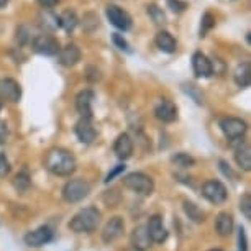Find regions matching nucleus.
Returning <instances> with one entry per match:
<instances>
[{
    "mask_svg": "<svg viewBox=\"0 0 251 251\" xmlns=\"http://www.w3.org/2000/svg\"><path fill=\"white\" fill-rule=\"evenodd\" d=\"M75 158L71 151L64 148H53L48 151L45 158V168L51 174L61 177H68L75 171Z\"/></svg>",
    "mask_w": 251,
    "mask_h": 251,
    "instance_id": "nucleus-1",
    "label": "nucleus"
},
{
    "mask_svg": "<svg viewBox=\"0 0 251 251\" xmlns=\"http://www.w3.org/2000/svg\"><path fill=\"white\" fill-rule=\"evenodd\" d=\"M100 224V210L97 207H86L79 210L69 222V228L74 233H91Z\"/></svg>",
    "mask_w": 251,
    "mask_h": 251,
    "instance_id": "nucleus-2",
    "label": "nucleus"
},
{
    "mask_svg": "<svg viewBox=\"0 0 251 251\" xmlns=\"http://www.w3.org/2000/svg\"><path fill=\"white\" fill-rule=\"evenodd\" d=\"M123 186L130 189L131 192L140 196H151L154 191V182L148 174L145 173H131L123 177Z\"/></svg>",
    "mask_w": 251,
    "mask_h": 251,
    "instance_id": "nucleus-3",
    "label": "nucleus"
},
{
    "mask_svg": "<svg viewBox=\"0 0 251 251\" xmlns=\"http://www.w3.org/2000/svg\"><path fill=\"white\" fill-rule=\"evenodd\" d=\"M91 192V184L84 179H71L63 187V199L68 203H77L84 201Z\"/></svg>",
    "mask_w": 251,
    "mask_h": 251,
    "instance_id": "nucleus-4",
    "label": "nucleus"
},
{
    "mask_svg": "<svg viewBox=\"0 0 251 251\" xmlns=\"http://www.w3.org/2000/svg\"><path fill=\"white\" fill-rule=\"evenodd\" d=\"M31 46L33 51L41 56H58L61 50L59 41L50 33H41V35L35 36L31 41Z\"/></svg>",
    "mask_w": 251,
    "mask_h": 251,
    "instance_id": "nucleus-5",
    "label": "nucleus"
},
{
    "mask_svg": "<svg viewBox=\"0 0 251 251\" xmlns=\"http://www.w3.org/2000/svg\"><path fill=\"white\" fill-rule=\"evenodd\" d=\"M220 128L224 131V135L228 138L230 141L240 140L243 138L246 130H248V125H246L245 120L236 117H226L220 122Z\"/></svg>",
    "mask_w": 251,
    "mask_h": 251,
    "instance_id": "nucleus-6",
    "label": "nucleus"
},
{
    "mask_svg": "<svg viewBox=\"0 0 251 251\" xmlns=\"http://www.w3.org/2000/svg\"><path fill=\"white\" fill-rule=\"evenodd\" d=\"M53 238H54L53 230H51L48 225H43L33 231H28L23 241H25V245L30 246V248H41V246L48 245L50 241H53Z\"/></svg>",
    "mask_w": 251,
    "mask_h": 251,
    "instance_id": "nucleus-7",
    "label": "nucleus"
},
{
    "mask_svg": "<svg viewBox=\"0 0 251 251\" xmlns=\"http://www.w3.org/2000/svg\"><path fill=\"white\" fill-rule=\"evenodd\" d=\"M202 196L210 203L219 205V203H224L226 201L228 192H226V187L220 181H207L202 186Z\"/></svg>",
    "mask_w": 251,
    "mask_h": 251,
    "instance_id": "nucleus-8",
    "label": "nucleus"
},
{
    "mask_svg": "<svg viewBox=\"0 0 251 251\" xmlns=\"http://www.w3.org/2000/svg\"><path fill=\"white\" fill-rule=\"evenodd\" d=\"M22 99V86L12 77L0 79V100L18 103Z\"/></svg>",
    "mask_w": 251,
    "mask_h": 251,
    "instance_id": "nucleus-9",
    "label": "nucleus"
},
{
    "mask_svg": "<svg viewBox=\"0 0 251 251\" xmlns=\"http://www.w3.org/2000/svg\"><path fill=\"white\" fill-rule=\"evenodd\" d=\"M74 131H75V136L79 138V141L84 145H91V143H94V140L97 138V130H96V125H94L92 118L80 117V120L75 123Z\"/></svg>",
    "mask_w": 251,
    "mask_h": 251,
    "instance_id": "nucleus-10",
    "label": "nucleus"
},
{
    "mask_svg": "<svg viewBox=\"0 0 251 251\" xmlns=\"http://www.w3.org/2000/svg\"><path fill=\"white\" fill-rule=\"evenodd\" d=\"M105 15L108 18V22H110L115 28H118V30L126 31L131 28V17L128 15V12H125L120 7L108 5L105 8Z\"/></svg>",
    "mask_w": 251,
    "mask_h": 251,
    "instance_id": "nucleus-11",
    "label": "nucleus"
},
{
    "mask_svg": "<svg viewBox=\"0 0 251 251\" xmlns=\"http://www.w3.org/2000/svg\"><path fill=\"white\" fill-rule=\"evenodd\" d=\"M146 231L150 235L151 243H164L168 240V230H166L161 215L150 217L148 224H146Z\"/></svg>",
    "mask_w": 251,
    "mask_h": 251,
    "instance_id": "nucleus-12",
    "label": "nucleus"
},
{
    "mask_svg": "<svg viewBox=\"0 0 251 251\" xmlns=\"http://www.w3.org/2000/svg\"><path fill=\"white\" fill-rule=\"evenodd\" d=\"M123 231H125V222H123L122 217H112L102 230L103 243H107V245L113 243V241L118 240L123 235Z\"/></svg>",
    "mask_w": 251,
    "mask_h": 251,
    "instance_id": "nucleus-13",
    "label": "nucleus"
},
{
    "mask_svg": "<svg viewBox=\"0 0 251 251\" xmlns=\"http://www.w3.org/2000/svg\"><path fill=\"white\" fill-rule=\"evenodd\" d=\"M154 115L159 122L163 123H173L177 120V107L176 103L168 100V99H163V100L158 102V105L154 107Z\"/></svg>",
    "mask_w": 251,
    "mask_h": 251,
    "instance_id": "nucleus-14",
    "label": "nucleus"
},
{
    "mask_svg": "<svg viewBox=\"0 0 251 251\" xmlns=\"http://www.w3.org/2000/svg\"><path fill=\"white\" fill-rule=\"evenodd\" d=\"M80 56H82V53H80L79 46L69 43V45H66L64 48L59 50L58 61L64 68H73V66H75L80 61Z\"/></svg>",
    "mask_w": 251,
    "mask_h": 251,
    "instance_id": "nucleus-15",
    "label": "nucleus"
},
{
    "mask_svg": "<svg viewBox=\"0 0 251 251\" xmlns=\"http://www.w3.org/2000/svg\"><path fill=\"white\" fill-rule=\"evenodd\" d=\"M94 99H96V94L91 89H86V91H80L75 97V108H77L80 117L86 118H92V103Z\"/></svg>",
    "mask_w": 251,
    "mask_h": 251,
    "instance_id": "nucleus-16",
    "label": "nucleus"
},
{
    "mask_svg": "<svg viewBox=\"0 0 251 251\" xmlns=\"http://www.w3.org/2000/svg\"><path fill=\"white\" fill-rule=\"evenodd\" d=\"M113 153L117 154L118 159H128L133 154V140L130 138L128 133H122L117 136L115 143H113Z\"/></svg>",
    "mask_w": 251,
    "mask_h": 251,
    "instance_id": "nucleus-17",
    "label": "nucleus"
},
{
    "mask_svg": "<svg viewBox=\"0 0 251 251\" xmlns=\"http://www.w3.org/2000/svg\"><path fill=\"white\" fill-rule=\"evenodd\" d=\"M192 69L197 77H210L214 74L212 73V61L201 51L192 54Z\"/></svg>",
    "mask_w": 251,
    "mask_h": 251,
    "instance_id": "nucleus-18",
    "label": "nucleus"
},
{
    "mask_svg": "<svg viewBox=\"0 0 251 251\" xmlns=\"http://www.w3.org/2000/svg\"><path fill=\"white\" fill-rule=\"evenodd\" d=\"M154 43L166 54H173V53H176V50H177L176 38H174L169 31H164V30H161L158 35H156Z\"/></svg>",
    "mask_w": 251,
    "mask_h": 251,
    "instance_id": "nucleus-19",
    "label": "nucleus"
},
{
    "mask_svg": "<svg viewBox=\"0 0 251 251\" xmlns=\"http://www.w3.org/2000/svg\"><path fill=\"white\" fill-rule=\"evenodd\" d=\"M131 245H133V248L140 250V251H145L148 246H151L150 235H148V231H146L145 225L136 226L133 230V233H131Z\"/></svg>",
    "mask_w": 251,
    "mask_h": 251,
    "instance_id": "nucleus-20",
    "label": "nucleus"
},
{
    "mask_svg": "<svg viewBox=\"0 0 251 251\" xmlns=\"http://www.w3.org/2000/svg\"><path fill=\"white\" fill-rule=\"evenodd\" d=\"M233 79L236 82V86L245 89L248 87L251 84V66L250 63H240L238 66L235 68V73H233Z\"/></svg>",
    "mask_w": 251,
    "mask_h": 251,
    "instance_id": "nucleus-21",
    "label": "nucleus"
},
{
    "mask_svg": "<svg viewBox=\"0 0 251 251\" xmlns=\"http://www.w3.org/2000/svg\"><path fill=\"white\" fill-rule=\"evenodd\" d=\"M233 217H231L228 212H222V214L217 215L215 220V230L220 236H228L233 231Z\"/></svg>",
    "mask_w": 251,
    "mask_h": 251,
    "instance_id": "nucleus-22",
    "label": "nucleus"
},
{
    "mask_svg": "<svg viewBox=\"0 0 251 251\" xmlns=\"http://www.w3.org/2000/svg\"><path fill=\"white\" fill-rule=\"evenodd\" d=\"M235 161L243 171H250L251 169V150L250 145H243L235 151Z\"/></svg>",
    "mask_w": 251,
    "mask_h": 251,
    "instance_id": "nucleus-23",
    "label": "nucleus"
},
{
    "mask_svg": "<svg viewBox=\"0 0 251 251\" xmlns=\"http://www.w3.org/2000/svg\"><path fill=\"white\" fill-rule=\"evenodd\" d=\"M58 23L66 33H71V31H74L75 26H77L79 20H77V15H75L73 10H64L58 17Z\"/></svg>",
    "mask_w": 251,
    "mask_h": 251,
    "instance_id": "nucleus-24",
    "label": "nucleus"
},
{
    "mask_svg": "<svg viewBox=\"0 0 251 251\" xmlns=\"http://www.w3.org/2000/svg\"><path fill=\"white\" fill-rule=\"evenodd\" d=\"M184 212L189 215V219L197 222V224H201V222L205 220V214H203V212L194 202H189V201L184 202Z\"/></svg>",
    "mask_w": 251,
    "mask_h": 251,
    "instance_id": "nucleus-25",
    "label": "nucleus"
},
{
    "mask_svg": "<svg viewBox=\"0 0 251 251\" xmlns=\"http://www.w3.org/2000/svg\"><path fill=\"white\" fill-rule=\"evenodd\" d=\"M30 186H31V177L26 171H20L15 176V179H13V187H15L18 192H26L28 189H30Z\"/></svg>",
    "mask_w": 251,
    "mask_h": 251,
    "instance_id": "nucleus-26",
    "label": "nucleus"
},
{
    "mask_svg": "<svg viewBox=\"0 0 251 251\" xmlns=\"http://www.w3.org/2000/svg\"><path fill=\"white\" fill-rule=\"evenodd\" d=\"M171 161L176 166H179V168H191V166H194V158L192 156H189L187 153H176L171 158Z\"/></svg>",
    "mask_w": 251,
    "mask_h": 251,
    "instance_id": "nucleus-27",
    "label": "nucleus"
},
{
    "mask_svg": "<svg viewBox=\"0 0 251 251\" xmlns=\"http://www.w3.org/2000/svg\"><path fill=\"white\" fill-rule=\"evenodd\" d=\"M184 92L189 94L194 100H196V103H199V105H203V96H202V92L199 91V87L197 86H194V84H184Z\"/></svg>",
    "mask_w": 251,
    "mask_h": 251,
    "instance_id": "nucleus-28",
    "label": "nucleus"
},
{
    "mask_svg": "<svg viewBox=\"0 0 251 251\" xmlns=\"http://www.w3.org/2000/svg\"><path fill=\"white\" fill-rule=\"evenodd\" d=\"M148 15L153 18L154 23H158V25H161V23L166 22V15L164 12L161 10V8L156 5V3H151V5H148Z\"/></svg>",
    "mask_w": 251,
    "mask_h": 251,
    "instance_id": "nucleus-29",
    "label": "nucleus"
},
{
    "mask_svg": "<svg viewBox=\"0 0 251 251\" xmlns=\"http://www.w3.org/2000/svg\"><path fill=\"white\" fill-rule=\"evenodd\" d=\"M215 26V18L210 12H205L202 17V25H201V36H205V33L210 30V28Z\"/></svg>",
    "mask_w": 251,
    "mask_h": 251,
    "instance_id": "nucleus-30",
    "label": "nucleus"
},
{
    "mask_svg": "<svg viewBox=\"0 0 251 251\" xmlns=\"http://www.w3.org/2000/svg\"><path fill=\"white\" fill-rule=\"evenodd\" d=\"M240 210L241 214L245 215V219L251 220V196L250 194H245L240 199Z\"/></svg>",
    "mask_w": 251,
    "mask_h": 251,
    "instance_id": "nucleus-31",
    "label": "nucleus"
},
{
    "mask_svg": "<svg viewBox=\"0 0 251 251\" xmlns=\"http://www.w3.org/2000/svg\"><path fill=\"white\" fill-rule=\"evenodd\" d=\"M112 41H113V45H115L118 50L130 53V46H128V43H126V40L120 35V33H112Z\"/></svg>",
    "mask_w": 251,
    "mask_h": 251,
    "instance_id": "nucleus-32",
    "label": "nucleus"
},
{
    "mask_svg": "<svg viewBox=\"0 0 251 251\" xmlns=\"http://www.w3.org/2000/svg\"><path fill=\"white\" fill-rule=\"evenodd\" d=\"M166 2H168V7L176 13H181L187 8V2L184 0H166Z\"/></svg>",
    "mask_w": 251,
    "mask_h": 251,
    "instance_id": "nucleus-33",
    "label": "nucleus"
},
{
    "mask_svg": "<svg viewBox=\"0 0 251 251\" xmlns=\"http://www.w3.org/2000/svg\"><path fill=\"white\" fill-rule=\"evenodd\" d=\"M12 171V166L8 163V159L5 158V154L0 153V177H7Z\"/></svg>",
    "mask_w": 251,
    "mask_h": 251,
    "instance_id": "nucleus-34",
    "label": "nucleus"
},
{
    "mask_svg": "<svg viewBox=\"0 0 251 251\" xmlns=\"http://www.w3.org/2000/svg\"><path fill=\"white\" fill-rule=\"evenodd\" d=\"M86 77H87V80H91V82H97V80H100V77H102L100 69H97L96 66H89Z\"/></svg>",
    "mask_w": 251,
    "mask_h": 251,
    "instance_id": "nucleus-35",
    "label": "nucleus"
},
{
    "mask_svg": "<svg viewBox=\"0 0 251 251\" xmlns=\"http://www.w3.org/2000/svg\"><path fill=\"white\" fill-rule=\"evenodd\" d=\"M125 168H126L125 164H117L115 168H113L112 171L107 174V177H105V182L108 184V182H110V181H113V179H115L117 176H120V174H122L123 171H125Z\"/></svg>",
    "mask_w": 251,
    "mask_h": 251,
    "instance_id": "nucleus-36",
    "label": "nucleus"
},
{
    "mask_svg": "<svg viewBox=\"0 0 251 251\" xmlns=\"http://www.w3.org/2000/svg\"><path fill=\"white\" fill-rule=\"evenodd\" d=\"M238 250L240 251H248V243H246V233H245L243 226H240L238 228Z\"/></svg>",
    "mask_w": 251,
    "mask_h": 251,
    "instance_id": "nucleus-37",
    "label": "nucleus"
},
{
    "mask_svg": "<svg viewBox=\"0 0 251 251\" xmlns=\"http://www.w3.org/2000/svg\"><path fill=\"white\" fill-rule=\"evenodd\" d=\"M8 138V128H7V123L0 120V143H5Z\"/></svg>",
    "mask_w": 251,
    "mask_h": 251,
    "instance_id": "nucleus-38",
    "label": "nucleus"
},
{
    "mask_svg": "<svg viewBox=\"0 0 251 251\" xmlns=\"http://www.w3.org/2000/svg\"><path fill=\"white\" fill-rule=\"evenodd\" d=\"M59 0H38V3H40L43 8H53L58 5Z\"/></svg>",
    "mask_w": 251,
    "mask_h": 251,
    "instance_id": "nucleus-39",
    "label": "nucleus"
},
{
    "mask_svg": "<svg viewBox=\"0 0 251 251\" xmlns=\"http://www.w3.org/2000/svg\"><path fill=\"white\" fill-rule=\"evenodd\" d=\"M220 169H222V171H224L225 176H231V177H235V176H233V173H231V169L228 168V166H226L225 161H220Z\"/></svg>",
    "mask_w": 251,
    "mask_h": 251,
    "instance_id": "nucleus-40",
    "label": "nucleus"
},
{
    "mask_svg": "<svg viewBox=\"0 0 251 251\" xmlns=\"http://www.w3.org/2000/svg\"><path fill=\"white\" fill-rule=\"evenodd\" d=\"M8 3V0H0V8H3Z\"/></svg>",
    "mask_w": 251,
    "mask_h": 251,
    "instance_id": "nucleus-41",
    "label": "nucleus"
},
{
    "mask_svg": "<svg viewBox=\"0 0 251 251\" xmlns=\"http://www.w3.org/2000/svg\"><path fill=\"white\" fill-rule=\"evenodd\" d=\"M130 251H140V250H136V248H133V246H131V250Z\"/></svg>",
    "mask_w": 251,
    "mask_h": 251,
    "instance_id": "nucleus-42",
    "label": "nucleus"
},
{
    "mask_svg": "<svg viewBox=\"0 0 251 251\" xmlns=\"http://www.w3.org/2000/svg\"><path fill=\"white\" fill-rule=\"evenodd\" d=\"M0 110H2V100H0Z\"/></svg>",
    "mask_w": 251,
    "mask_h": 251,
    "instance_id": "nucleus-43",
    "label": "nucleus"
},
{
    "mask_svg": "<svg viewBox=\"0 0 251 251\" xmlns=\"http://www.w3.org/2000/svg\"><path fill=\"white\" fill-rule=\"evenodd\" d=\"M212 251H214V250H212ZM215 251H220V250H215Z\"/></svg>",
    "mask_w": 251,
    "mask_h": 251,
    "instance_id": "nucleus-44",
    "label": "nucleus"
}]
</instances>
